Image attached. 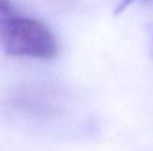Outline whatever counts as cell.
<instances>
[{
	"instance_id": "cell-1",
	"label": "cell",
	"mask_w": 153,
	"mask_h": 151,
	"mask_svg": "<svg viewBox=\"0 0 153 151\" xmlns=\"http://www.w3.org/2000/svg\"><path fill=\"white\" fill-rule=\"evenodd\" d=\"M0 42L7 55L48 60L58 55L59 45L51 29L40 20L19 16L0 18Z\"/></svg>"
},
{
	"instance_id": "cell-2",
	"label": "cell",
	"mask_w": 153,
	"mask_h": 151,
	"mask_svg": "<svg viewBox=\"0 0 153 151\" xmlns=\"http://www.w3.org/2000/svg\"><path fill=\"white\" fill-rule=\"evenodd\" d=\"M136 1H149V0H121V1L118 3V5L116 7V10H114V13L118 15V13L124 12L129 5H132L133 3H136Z\"/></svg>"
}]
</instances>
